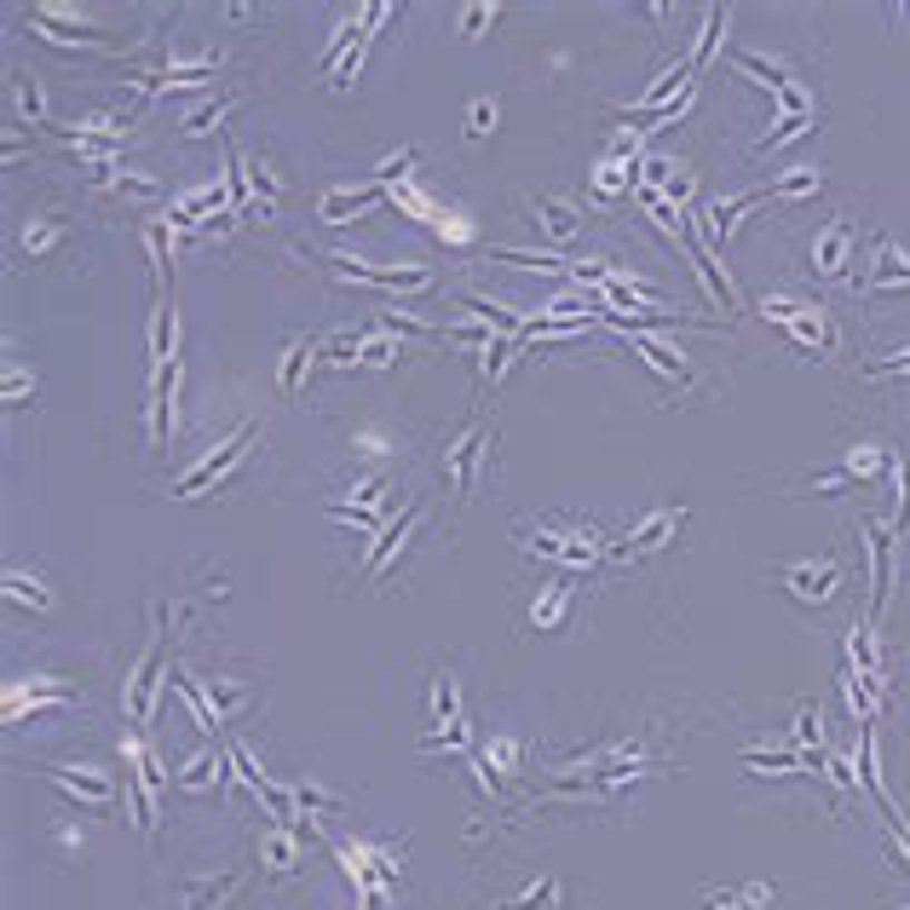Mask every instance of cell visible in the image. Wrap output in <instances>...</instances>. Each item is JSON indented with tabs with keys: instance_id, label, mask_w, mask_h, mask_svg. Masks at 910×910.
<instances>
[{
	"instance_id": "obj_1",
	"label": "cell",
	"mask_w": 910,
	"mask_h": 910,
	"mask_svg": "<svg viewBox=\"0 0 910 910\" xmlns=\"http://www.w3.org/2000/svg\"><path fill=\"white\" fill-rule=\"evenodd\" d=\"M761 312H766L772 323H784V334H790L795 346H813V352H835V346H841L824 306H801V300L772 294V300H761Z\"/></svg>"
},
{
	"instance_id": "obj_2",
	"label": "cell",
	"mask_w": 910,
	"mask_h": 910,
	"mask_svg": "<svg viewBox=\"0 0 910 910\" xmlns=\"http://www.w3.org/2000/svg\"><path fill=\"white\" fill-rule=\"evenodd\" d=\"M254 432H260V427H254V421H243L237 432H231V438H225V444H214V450H208V456H202V461L190 467V473H185V479L174 485V496L185 501V496H202V490H208V485H219V479L231 473V467H237V461L248 456V444H254Z\"/></svg>"
},
{
	"instance_id": "obj_3",
	"label": "cell",
	"mask_w": 910,
	"mask_h": 910,
	"mask_svg": "<svg viewBox=\"0 0 910 910\" xmlns=\"http://www.w3.org/2000/svg\"><path fill=\"white\" fill-rule=\"evenodd\" d=\"M519 548L525 554H548V559H559L565 570H588L594 559H599V542L588 530H519Z\"/></svg>"
},
{
	"instance_id": "obj_4",
	"label": "cell",
	"mask_w": 910,
	"mask_h": 910,
	"mask_svg": "<svg viewBox=\"0 0 910 910\" xmlns=\"http://www.w3.org/2000/svg\"><path fill=\"white\" fill-rule=\"evenodd\" d=\"M485 444H490V432H485V421H473L467 427L456 444L444 450V485L461 496V501H473V490H479V461H485Z\"/></svg>"
},
{
	"instance_id": "obj_5",
	"label": "cell",
	"mask_w": 910,
	"mask_h": 910,
	"mask_svg": "<svg viewBox=\"0 0 910 910\" xmlns=\"http://www.w3.org/2000/svg\"><path fill=\"white\" fill-rule=\"evenodd\" d=\"M686 525V508H657V513H646L639 519L623 542H617V559H646V554H657L663 542H674V530Z\"/></svg>"
},
{
	"instance_id": "obj_6",
	"label": "cell",
	"mask_w": 910,
	"mask_h": 910,
	"mask_svg": "<svg viewBox=\"0 0 910 910\" xmlns=\"http://www.w3.org/2000/svg\"><path fill=\"white\" fill-rule=\"evenodd\" d=\"M36 772H47L63 795H76L81 806H92V813L116 806V784L105 779V772H92V766H36Z\"/></svg>"
},
{
	"instance_id": "obj_7",
	"label": "cell",
	"mask_w": 910,
	"mask_h": 910,
	"mask_svg": "<svg viewBox=\"0 0 910 910\" xmlns=\"http://www.w3.org/2000/svg\"><path fill=\"white\" fill-rule=\"evenodd\" d=\"M156 686H162V634L150 639V652L139 657V668H133V681H127V726H145L150 721V703H156Z\"/></svg>"
},
{
	"instance_id": "obj_8",
	"label": "cell",
	"mask_w": 910,
	"mask_h": 910,
	"mask_svg": "<svg viewBox=\"0 0 910 910\" xmlns=\"http://www.w3.org/2000/svg\"><path fill=\"white\" fill-rule=\"evenodd\" d=\"M859 536H864V554H870V611H882V605H888V588H893V542H888L893 530L859 519Z\"/></svg>"
},
{
	"instance_id": "obj_9",
	"label": "cell",
	"mask_w": 910,
	"mask_h": 910,
	"mask_svg": "<svg viewBox=\"0 0 910 910\" xmlns=\"http://www.w3.org/2000/svg\"><path fill=\"white\" fill-rule=\"evenodd\" d=\"M254 859H260V870L272 875V882H288L294 864H300V830H288V824H277V830H260V841H254Z\"/></svg>"
},
{
	"instance_id": "obj_10",
	"label": "cell",
	"mask_w": 910,
	"mask_h": 910,
	"mask_svg": "<svg viewBox=\"0 0 910 910\" xmlns=\"http://www.w3.org/2000/svg\"><path fill=\"white\" fill-rule=\"evenodd\" d=\"M779 577H784V588H790L795 599L824 605V599L835 594V583H841V565H835V559H819V565H784Z\"/></svg>"
},
{
	"instance_id": "obj_11",
	"label": "cell",
	"mask_w": 910,
	"mask_h": 910,
	"mask_svg": "<svg viewBox=\"0 0 910 910\" xmlns=\"http://www.w3.org/2000/svg\"><path fill=\"white\" fill-rule=\"evenodd\" d=\"M525 208L536 214V225H542L548 243H570V237L583 231V208H577L570 196H530Z\"/></svg>"
},
{
	"instance_id": "obj_12",
	"label": "cell",
	"mask_w": 910,
	"mask_h": 910,
	"mask_svg": "<svg viewBox=\"0 0 910 910\" xmlns=\"http://www.w3.org/2000/svg\"><path fill=\"white\" fill-rule=\"evenodd\" d=\"M853 288L875 294V288H910V254H899L893 237H875V272H864Z\"/></svg>"
},
{
	"instance_id": "obj_13",
	"label": "cell",
	"mask_w": 910,
	"mask_h": 910,
	"mask_svg": "<svg viewBox=\"0 0 910 910\" xmlns=\"http://www.w3.org/2000/svg\"><path fill=\"white\" fill-rule=\"evenodd\" d=\"M848 248H853V219H830L819 237H813L819 277H841V272H848Z\"/></svg>"
},
{
	"instance_id": "obj_14",
	"label": "cell",
	"mask_w": 910,
	"mask_h": 910,
	"mask_svg": "<svg viewBox=\"0 0 910 910\" xmlns=\"http://www.w3.org/2000/svg\"><path fill=\"white\" fill-rule=\"evenodd\" d=\"M243 888L237 870H219V875H190V882H179V904L185 910H219L231 893Z\"/></svg>"
},
{
	"instance_id": "obj_15",
	"label": "cell",
	"mask_w": 910,
	"mask_h": 910,
	"mask_svg": "<svg viewBox=\"0 0 910 910\" xmlns=\"http://www.w3.org/2000/svg\"><path fill=\"white\" fill-rule=\"evenodd\" d=\"M432 721L438 726H467V715H461V697H456V674L450 668H432Z\"/></svg>"
},
{
	"instance_id": "obj_16",
	"label": "cell",
	"mask_w": 910,
	"mask_h": 910,
	"mask_svg": "<svg viewBox=\"0 0 910 910\" xmlns=\"http://www.w3.org/2000/svg\"><path fill=\"white\" fill-rule=\"evenodd\" d=\"M312 358H323V341H312V334H294L283 346V398L300 392V369H312Z\"/></svg>"
},
{
	"instance_id": "obj_17",
	"label": "cell",
	"mask_w": 910,
	"mask_h": 910,
	"mask_svg": "<svg viewBox=\"0 0 910 910\" xmlns=\"http://www.w3.org/2000/svg\"><path fill=\"white\" fill-rule=\"evenodd\" d=\"M415 525H421V508H410V513H403V525H398V530H386V536H381V548L369 554V583H375L381 570H386V565L398 559V548L410 542V530H415Z\"/></svg>"
},
{
	"instance_id": "obj_18",
	"label": "cell",
	"mask_w": 910,
	"mask_h": 910,
	"mask_svg": "<svg viewBox=\"0 0 910 910\" xmlns=\"http://www.w3.org/2000/svg\"><path fill=\"white\" fill-rule=\"evenodd\" d=\"M559 899H565V882H559V875H542V882H530L519 899H508L501 910H559Z\"/></svg>"
},
{
	"instance_id": "obj_19",
	"label": "cell",
	"mask_w": 910,
	"mask_h": 910,
	"mask_svg": "<svg viewBox=\"0 0 910 910\" xmlns=\"http://www.w3.org/2000/svg\"><path fill=\"white\" fill-rule=\"evenodd\" d=\"M7 599H12V605H36V611H52V594H47V583H41V577H23L18 565L7 570Z\"/></svg>"
},
{
	"instance_id": "obj_20",
	"label": "cell",
	"mask_w": 910,
	"mask_h": 910,
	"mask_svg": "<svg viewBox=\"0 0 910 910\" xmlns=\"http://www.w3.org/2000/svg\"><path fill=\"white\" fill-rule=\"evenodd\" d=\"M12 105H18V116H29V121H47V98H41V81L29 76V70H12Z\"/></svg>"
},
{
	"instance_id": "obj_21",
	"label": "cell",
	"mask_w": 910,
	"mask_h": 910,
	"mask_svg": "<svg viewBox=\"0 0 910 910\" xmlns=\"http://www.w3.org/2000/svg\"><path fill=\"white\" fill-rule=\"evenodd\" d=\"M190 686H196V697L202 703H208V710H214V721L225 726V715L231 710H237V703H243V692L237 686H219V681H196V674H190Z\"/></svg>"
},
{
	"instance_id": "obj_22",
	"label": "cell",
	"mask_w": 910,
	"mask_h": 910,
	"mask_svg": "<svg viewBox=\"0 0 910 910\" xmlns=\"http://www.w3.org/2000/svg\"><path fill=\"white\" fill-rule=\"evenodd\" d=\"M565 599H570V583L559 577V583H548V594H542V605L530 611V623H536V634H548L554 623H559V611H565Z\"/></svg>"
},
{
	"instance_id": "obj_23",
	"label": "cell",
	"mask_w": 910,
	"mask_h": 910,
	"mask_svg": "<svg viewBox=\"0 0 910 910\" xmlns=\"http://www.w3.org/2000/svg\"><path fill=\"white\" fill-rule=\"evenodd\" d=\"M231 110H237V92H225V98H214V105H202L196 116H185V133H214V127H225Z\"/></svg>"
},
{
	"instance_id": "obj_24",
	"label": "cell",
	"mask_w": 910,
	"mask_h": 910,
	"mask_svg": "<svg viewBox=\"0 0 910 910\" xmlns=\"http://www.w3.org/2000/svg\"><path fill=\"white\" fill-rule=\"evenodd\" d=\"M485 766L490 772H519L525 766V744H513V737H490V744H485Z\"/></svg>"
},
{
	"instance_id": "obj_25",
	"label": "cell",
	"mask_w": 910,
	"mask_h": 910,
	"mask_svg": "<svg viewBox=\"0 0 910 910\" xmlns=\"http://www.w3.org/2000/svg\"><path fill=\"white\" fill-rule=\"evenodd\" d=\"M398 352H403V346H398V341H392V329H386V323H381V329H369V334H363V363H392V358H398Z\"/></svg>"
},
{
	"instance_id": "obj_26",
	"label": "cell",
	"mask_w": 910,
	"mask_h": 910,
	"mask_svg": "<svg viewBox=\"0 0 910 910\" xmlns=\"http://www.w3.org/2000/svg\"><path fill=\"white\" fill-rule=\"evenodd\" d=\"M490 127H496V98H479V105L467 110V133H473V139H485Z\"/></svg>"
},
{
	"instance_id": "obj_27",
	"label": "cell",
	"mask_w": 910,
	"mask_h": 910,
	"mask_svg": "<svg viewBox=\"0 0 910 910\" xmlns=\"http://www.w3.org/2000/svg\"><path fill=\"white\" fill-rule=\"evenodd\" d=\"M23 248H29V254L58 248V225H29V231H23Z\"/></svg>"
},
{
	"instance_id": "obj_28",
	"label": "cell",
	"mask_w": 910,
	"mask_h": 910,
	"mask_svg": "<svg viewBox=\"0 0 910 910\" xmlns=\"http://www.w3.org/2000/svg\"><path fill=\"white\" fill-rule=\"evenodd\" d=\"M899 530L910 525V461H899V519H893Z\"/></svg>"
},
{
	"instance_id": "obj_29",
	"label": "cell",
	"mask_w": 910,
	"mask_h": 910,
	"mask_svg": "<svg viewBox=\"0 0 910 910\" xmlns=\"http://www.w3.org/2000/svg\"><path fill=\"white\" fill-rule=\"evenodd\" d=\"M490 18H496V7H467V12H461V36H479Z\"/></svg>"
},
{
	"instance_id": "obj_30",
	"label": "cell",
	"mask_w": 910,
	"mask_h": 910,
	"mask_svg": "<svg viewBox=\"0 0 910 910\" xmlns=\"http://www.w3.org/2000/svg\"><path fill=\"white\" fill-rule=\"evenodd\" d=\"M875 381H893V375H910V352H899V358H888V363H875L870 369Z\"/></svg>"
},
{
	"instance_id": "obj_31",
	"label": "cell",
	"mask_w": 910,
	"mask_h": 910,
	"mask_svg": "<svg viewBox=\"0 0 910 910\" xmlns=\"http://www.w3.org/2000/svg\"><path fill=\"white\" fill-rule=\"evenodd\" d=\"M710 910H744V899H737V893H710Z\"/></svg>"
},
{
	"instance_id": "obj_32",
	"label": "cell",
	"mask_w": 910,
	"mask_h": 910,
	"mask_svg": "<svg viewBox=\"0 0 910 910\" xmlns=\"http://www.w3.org/2000/svg\"><path fill=\"white\" fill-rule=\"evenodd\" d=\"M737 899H744V904H766V899H772V888H761V882H755V888H744Z\"/></svg>"
}]
</instances>
